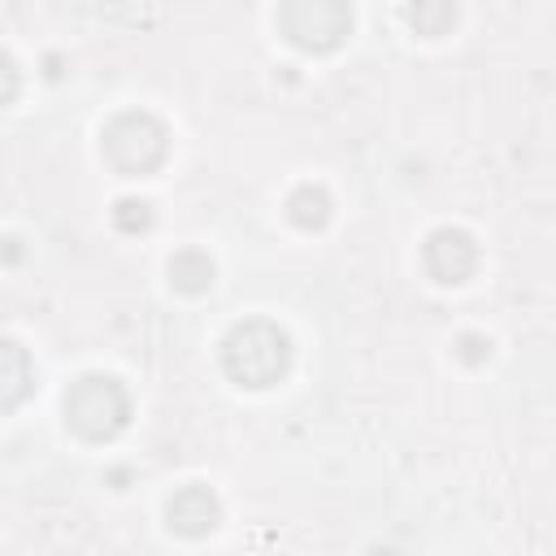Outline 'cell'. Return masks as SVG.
Returning a JSON list of instances; mask_svg holds the SVG:
<instances>
[{
    "instance_id": "obj_1",
    "label": "cell",
    "mask_w": 556,
    "mask_h": 556,
    "mask_svg": "<svg viewBox=\"0 0 556 556\" xmlns=\"http://www.w3.org/2000/svg\"><path fill=\"white\" fill-rule=\"evenodd\" d=\"M222 369L239 387H274L291 369V339L278 321L248 317L222 339Z\"/></svg>"
},
{
    "instance_id": "obj_2",
    "label": "cell",
    "mask_w": 556,
    "mask_h": 556,
    "mask_svg": "<svg viewBox=\"0 0 556 556\" xmlns=\"http://www.w3.org/2000/svg\"><path fill=\"white\" fill-rule=\"evenodd\" d=\"M100 148H104V156H109V165L117 174L143 178V174H152V169L165 165V156H169V130H165V122L156 113L126 109V113H117V117L104 122Z\"/></svg>"
},
{
    "instance_id": "obj_3",
    "label": "cell",
    "mask_w": 556,
    "mask_h": 556,
    "mask_svg": "<svg viewBox=\"0 0 556 556\" xmlns=\"http://www.w3.org/2000/svg\"><path fill=\"white\" fill-rule=\"evenodd\" d=\"M65 421L78 439L104 443L126 430L130 421V395L113 374H83L65 391Z\"/></svg>"
},
{
    "instance_id": "obj_4",
    "label": "cell",
    "mask_w": 556,
    "mask_h": 556,
    "mask_svg": "<svg viewBox=\"0 0 556 556\" xmlns=\"http://www.w3.org/2000/svg\"><path fill=\"white\" fill-rule=\"evenodd\" d=\"M278 30L300 52H334L352 30L348 0H282Z\"/></svg>"
},
{
    "instance_id": "obj_5",
    "label": "cell",
    "mask_w": 556,
    "mask_h": 556,
    "mask_svg": "<svg viewBox=\"0 0 556 556\" xmlns=\"http://www.w3.org/2000/svg\"><path fill=\"white\" fill-rule=\"evenodd\" d=\"M421 261H426V274H430L434 282L456 287V282H465V278L478 269V243H473V235L460 230V226H439V230L426 239Z\"/></svg>"
},
{
    "instance_id": "obj_6",
    "label": "cell",
    "mask_w": 556,
    "mask_h": 556,
    "mask_svg": "<svg viewBox=\"0 0 556 556\" xmlns=\"http://www.w3.org/2000/svg\"><path fill=\"white\" fill-rule=\"evenodd\" d=\"M165 517H169V526H174L178 534L200 539V534H208V530L222 521V500H217L204 482H187V486H178V491L169 495Z\"/></svg>"
},
{
    "instance_id": "obj_7",
    "label": "cell",
    "mask_w": 556,
    "mask_h": 556,
    "mask_svg": "<svg viewBox=\"0 0 556 556\" xmlns=\"http://www.w3.org/2000/svg\"><path fill=\"white\" fill-rule=\"evenodd\" d=\"M30 391H35L30 352H26L17 339H4V334H0V413L17 408Z\"/></svg>"
},
{
    "instance_id": "obj_8",
    "label": "cell",
    "mask_w": 556,
    "mask_h": 556,
    "mask_svg": "<svg viewBox=\"0 0 556 556\" xmlns=\"http://www.w3.org/2000/svg\"><path fill=\"white\" fill-rule=\"evenodd\" d=\"M213 256L208 252H200V248H182V252H174L169 256V282L182 291V295H200V291H208L213 287Z\"/></svg>"
},
{
    "instance_id": "obj_9",
    "label": "cell",
    "mask_w": 556,
    "mask_h": 556,
    "mask_svg": "<svg viewBox=\"0 0 556 556\" xmlns=\"http://www.w3.org/2000/svg\"><path fill=\"white\" fill-rule=\"evenodd\" d=\"M456 0H408L404 17L421 39H443L456 26Z\"/></svg>"
},
{
    "instance_id": "obj_10",
    "label": "cell",
    "mask_w": 556,
    "mask_h": 556,
    "mask_svg": "<svg viewBox=\"0 0 556 556\" xmlns=\"http://www.w3.org/2000/svg\"><path fill=\"white\" fill-rule=\"evenodd\" d=\"M287 217H291L300 230H321V226L330 222V195H326V187H317V182L295 187L291 200H287Z\"/></svg>"
},
{
    "instance_id": "obj_11",
    "label": "cell",
    "mask_w": 556,
    "mask_h": 556,
    "mask_svg": "<svg viewBox=\"0 0 556 556\" xmlns=\"http://www.w3.org/2000/svg\"><path fill=\"white\" fill-rule=\"evenodd\" d=\"M113 226H117L122 235H143V230L152 226V204L139 200V195L117 200V208H113Z\"/></svg>"
},
{
    "instance_id": "obj_12",
    "label": "cell",
    "mask_w": 556,
    "mask_h": 556,
    "mask_svg": "<svg viewBox=\"0 0 556 556\" xmlns=\"http://www.w3.org/2000/svg\"><path fill=\"white\" fill-rule=\"evenodd\" d=\"M17 91H22V70H17V61L0 48V109H4V104H13V100H17Z\"/></svg>"
},
{
    "instance_id": "obj_13",
    "label": "cell",
    "mask_w": 556,
    "mask_h": 556,
    "mask_svg": "<svg viewBox=\"0 0 556 556\" xmlns=\"http://www.w3.org/2000/svg\"><path fill=\"white\" fill-rule=\"evenodd\" d=\"M486 352H491V343H486V339H478V334H465V339H460V361L478 365Z\"/></svg>"
}]
</instances>
